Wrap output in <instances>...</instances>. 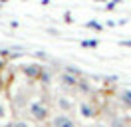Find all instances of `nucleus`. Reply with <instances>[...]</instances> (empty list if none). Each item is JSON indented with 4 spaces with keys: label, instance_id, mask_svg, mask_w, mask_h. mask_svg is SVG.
Instances as JSON below:
<instances>
[{
    "label": "nucleus",
    "instance_id": "nucleus-15",
    "mask_svg": "<svg viewBox=\"0 0 131 127\" xmlns=\"http://www.w3.org/2000/svg\"><path fill=\"white\" fill-rule=\"evenodd\" d=\"M88 26H90V28H95V30H101V26H99L97 22H88Z\"/></svg>",
    "mask_w": 131,
    "mask_h": 127
},
{
    "label": "nucleus",
    "instance_id": "nucleus-9",
    "mask_svg": "<svg viewBox=\"0 0 131 127\" xmlns=\"http://www.w3.org/2000/svg\"><path fill=\"white\" fill-rule=\"evenodd\" d=\"M75 89H78L80 93H83V95H88V93H91V91H93L88 79H80V81H78V87H75Z\"/></svg>",
    "mask_w": 131,
    "mask_h": 127
},
{
    "label": "nucleus",
    "instance_id": "nucleus-3",
    "mask_svg": "<svg viewBox=\"0 0 131 127\" xmlns=\"http://www.w3.org/2000/svg\"><path fill=\"white\" fill-rule=\"evenodd\" d=\"M22 73L30 81H38L42 78V73H44V66L42 64H24L22 66Z\"/></svg>",
    "mask_w": 131,
    "mask_h": 127
},
{
    "label": "nucleus",
    "instance_id": "nucleus-16",
    "mask_svg": "<svg viewBox=\"0 0 131 127\" xmlns=\"http://www.w3.org/2000/svg\"><path fill=\"white\" fill-rule=\"evenodd\" d=\"M95 127H107V125H105V123H97Z\"/></svg>",
    "mask_w": 131,
    "mask_h": 127
},
{
    "label": "nucleus",
    "instance_id": "nucleus-6",
    "mask_svg": "<svg viewBox=\"0 0 131 127\" xmlns=\"http://www.w3.org/2000/svg\"><path fill=\"white\" fill-rule=\"evenodd\" d=\"M56 103H58V107H60L62 113H68V115H70V111H74V101H72L68 95H60L56 99Z\"/></svg>",
    "mask_w": 131,
    "mask_h": 127
},
{
    "label": "nucleus",
    "instance_id": "nucleus-17",
    "mask_svg": "<svg viewBox=\"0 0 131 127\" xmlns=\"http://www.w3.org/2000/svg\"><path fill=\"white\" fill-rule=\"evenodd\" d=\"M2 68H4V60H0V70H2Z\"/></svg>",
    "mask_w": 131,
    "mask_h": 127
},
{
    "label": "nucleus",
    "instance_id": "nucleus-12",
    "mask_svg": "<svg viewBox=\"0 0 131 127\" xmlns=\"http://www.w3.org/2000/svg\"><path fill=\"white\" fill-rule=\"evenodd\" d=\"M82 46H85V48H97V40H83Z\"/></svg>",
    "mask_w": 131,
    "mask_h": 127
},
{
    "label": "nucleus",
    "instance_id": "nucleus-4",
    "mask_svg": "<svg viewBox=\"0 0 131 127\" xmlns=\"http://www.w3.org/2000/svg\"><path fill=\"white\" fill-rule=\"evenodd\" d=\"M80 79H82V78H75V76L68 73V71H62V73L58 76V81H60V86H62V87H68V89H75Z\"/></svg>",
    "mask_w": 131,
    "mask_h": 127
},
{
    "label": "nucleus",
    "instance_id": "nucleus-1",
    "mask_svg": "<svg viewBox=\"0 0 131 127\" xmlns=\"http://www.w3.org/2000/svg\"><path fill=\"white\" fill-rule=\"evenodd\" d=\"M28 113H30V117H32L34 121L44 123V121H48V117H50V107L44 101H32V103H28Z\"/></svg>",
    "mask_w": 131,
    "mask_h": 127
},
{
    "label": "nucleus",
    "instance_id": "nucleus-19",
    "mask_svg": "<svg viewBox=\"0 0 131 127\" xmlns=\"http://www.w3.org/2000/svg\"><path fill=\"white\" fill-rule=\"evenodd\" d=\"M93 127H95V125H93Z\"/></svg>",
    "mask_w": 131,
    "mask_h": 127
},
{
    "label": "nucleus",
    "instance_id": "nucleus-14",
    "mask_svg": "<svg viewBox=\"0 0 131 127\" xmlns=\"http://www.w3.org/2000/svg\"><path fill=\"white\" fill-rule=\"evenodd\" d=\"M4 87H6V83H4V78H2V73H0V95L4 91Z\"/></svg>",
    "mask_w": 131,
    "mask_h": 127
},
{
    "label": "nucleus",
    "instance_id": "nucleus-7",
    "mask_svg": "<svg viewBox=\"0 0 131 127\" xmlns=\"http://www.w3.org/2000/svg\"><path fill=\"white\" fill-rule=\"evenodd\" d=\"M109 127H131V119L125 117V115H115L111 119V125Z\"/></svg>",
    "mask_w": 131,
    "mask_h": 127
},
{
    "label": "nucleus",
    "instance_id": "nucleus-10",
    "mask_svg": "<svg viewBox=\"0 0 131 127\" xmlns=\"http://www.w3.org/2000/svg\"><path fill=\"white\" fill-rule=\"evenodd\" d=\"M8 113H10V111H8V103L0 97V121H4V119L8 117Z\"/></svg>",
    "mask_w": 131,
    "mask_h": 127
},
{
    "label": "nucleus",
    "instance_id": "nucleus-13",
    "mask_svg": "<svg viewBox=\"0 0 131 127\" xmlns=\"http://www.w3.org/2000/svg\"><path fill=\"white\" fill-rule=\"evenodd\" d=\"M50 79H52V76H50L48 71L44 70V73H42V78H40V81H42V83H50Z\"/></svg>",
    "mask_w": 131,
    "mask_h": 127
},
{
    "label": "nucleus",
    "instance_id": "nucleus-11",
    "mask_svg": "<svg viewBox=\"0 0 131 127\" xmlns=\"http://www.w3.org/2000/svg\"><path fill=\"white\" fill-rule=\"evenodd\" d=\"M10 127H30V123L24 119H16V121H10Z\"/></svg>",
    "mask_w": 131,
    "mask_h": 127
},
{
    "label": "nucleus",
    "instance_id": "nucleus-5",
    "mask_svg": "<svg viewBox=\"0 0 131 127\" xmlns=\"http://www.w3.org/2000/svg\"><path fill=\"white\" fill-rule=\"evenodd\" d=\"M78 107H80L82 117H85V119H93L95 115H97V109H95V105H93L91 101H80Z\"/></svg>",
    "mask_w": 131,
    "mask_h": 127
},
{
    "label": "nucleus",
    "instance_id": "nucleus-8",
    "mask_svg": "<svg viewBox=\"0 0 131 127\" xmlns=\"http://www.w3.org/2000/svg\"><path fill=\"white\" fill-rule=\"evenodd\" d=\"M119 101H121V105H125L127 109H131V89H123L121 93H119Z\"/></svg>",
    "mask_w": 131,
    "mask_h": 127
},
{
    "label": "nucleus",
    "instance_id": "nucleus-2",
    "mask_svg": "<svg viewBox=\"0 0 131 127\" xmlns=\"http://www.w3.org/2000/svg\"><path fill=\"white\" fill-rule=\"evenodd\" d=\"M50 125H52V127H78V123H75V119L72 117V115L58 111V113H54V115H52Z\"/></svg>",
    "mask_w": 131,
    "mask_h": 127
},
{
    "label": "nucleus",
    "instance_id": "nucleus-18",
    "mask_svg": "<svg viewBox=\"0 0 131 127\" xmlns=\"http://www.w3.org/2000/svg\"><path fill=\"white\" fill-rule=\"evenodd\" d=\"M0 8H2V4H0Z\"/></svg>",
    "mask_w": 131,
    "mask_h": 127
}]
</instances>
